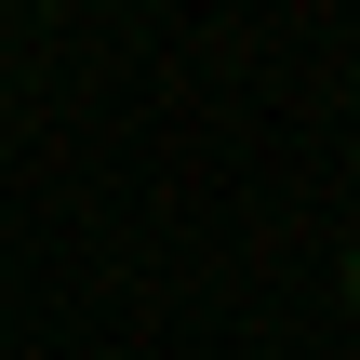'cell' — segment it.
<instances>
[{"mask_svg":"<svg viewBox=\"0 0 360 360\" xmlns=\"http://www.w3.org/2000/svg\"><path fill=\"white\" fill-rule=\"evenodd\" d=\"M347 321H360V240H347Z\"/></svg>","mask_w":360,"mask_h":360,"instance_id":"1","label":"cell"}]
</instances>
